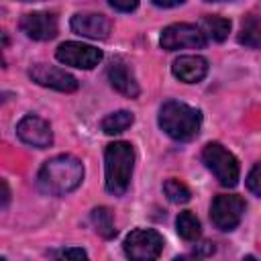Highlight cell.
<instances>
[{
    "label": "cell",
    "instance_id": "6da1fadb",
    "mask_svg": "<svg viewBox=\"0 0 261 261\" xmlns=\"http://www.w3.org/2000/svg\"><path fill=\"white\" fill-rule=\"evenodd\" d=\"M84 179V165L71 155H57L43 163L39 171V186L53 196L73 192Z\"/></svg>",
    "mask_w": 261,
    "mask_h": 261
},
{
    "label": "cell",
    "instance_id": "7a4b0ae2",
    "mask_svg": "<svg viewBox=\"0 0 261 261\" xmlns=\"http://www.w3.org/2000/svg\"><path fill=\"white\" fill-rule=\"evenodd\" d=\"M159 126L175 141H192L202 126V114L198 108L177 100H167L159 110Z\"/></svg>",
    "mask_w": 261,
    "mask_h": 261
},
{
    "label": "cell",
    "instance_id": "3957f363",
    "mask_svg": "<svg viewBox=\"0 0 261 261\" xmlns=\"http://www.w3.org/2000/svg\"><path fill=\"white\" fill-rule=\"evenodd\" d=\"M135 167V151L126 141L110 143L104 151V169H106V190L114 196H122L130 184Z\"/></svg>",
    "mask_w": 261,
    "mask_h": 261
},
{
    "label": "cell",
    "instance_id": "277c9868",
    "mask_svg": "<svg viewBox=\"0 0 261 261\" xmlns=\"http://www.w3.org/2000/svg\"><path fill=\"white\" fill-rule=\"evenodd\" d=\"M202 161L206 163V167L214 173V177L226 186V188H232L237 186L239 181V161L237 157L226 151L220 143H208L204 149H202Z\"/></svg>",
    "mask_w": 261,
    "mask_h": 261
},
{
    "label": "cell",
    "instance_id": "5b68a950",
    "mask_svg": "<svg viewBox=\"0 0 261 261\" xmlns=\"http://www.w3.org/2000/svg\"><path fill=\"white\" fill-rule=\"evenodd\" d=\"M124 253L135 261H151L161 255L163 237L153 228H135L124 239Z\"/></svg>",
    "mask_w": 261,
    "mask_h": 261
},
{
    "label": "cell",
    "instance_id": "8992f818",
    "mask_svg": "<svg viewBox=\"0 0 261 261\" xmlns=\"http://www.w3.org/2000/svg\"><path fill=\"white\" fill-rule=\"evenodd\" d=\"M206 35L202 33L200 27L196 24H188V22H177V24H169L163 29L161 33V47L165 51H177V49H202L206 45Z\"/></svg>",
    "mask_w": 261,
    "mask_h": 261
},
{
    "label": "cell",
    "instance_id": "52a82bcc",
    "mask_svg": "<svg viewBox=\"0 0 261 261\" xmlns=\"http://www.w3.org/2000/svg\"><path fill=\"white\" fill-rule=\"evenodd\" d=\"M245 214V200L234 194H220L212 200L210 220L220 230H232L239 226Z\"/></svg>",
    "mask_w": 261,
    "mask_h": 261
},
{
    "label": "cell",
    "instance_id": "ba28073f",
    "mask_svg": "<svg viewBox=\"0 0 261 261\" xmlns=\"http://www.w3.org/2000/svg\"><path fill=\"white\" fill-rule=\"evenodd\" d=\"M57 61L71 65V67H80V69H92L102 61V51L92 47V45H84V43H75V41H67L61 43L55 51Z\"/></svg>",
    "mask_w": 261,
    "mask_h": 261
},
{
    "label": "cell",
    "instance_id": "9c48e42d",
    "mask_svg": "<svg viewBox=\"0 0 261 261\" xmlns=\"http://www.w3.org/2000/svg\"><path fill=\"white\" fill-rule=\"evenodd\" d=\"M29 75L33 82H37L39 86H45V88H51V90H57V92H75L77 90V80L55 67V65H47V63H37L29 69Z\"/></svg>",
    "mask_w": 261,
    "mask_h": 261
},
{
    "label": "cell",
    "instance_id": "30bf717a",
    "mask_svg": "<svg viewBox=\"0 0 261 261\" xmlns=\"http://www.w3.org/2000/svg\"><path fill=\"white\" fill-rule=\"evenodd\" d=\"M16 135L22 143L35 147V149H47L53 143V133L47 120L35 114H27L16 124Z\"/></svg>",
    "mask_w": 261,
    "mask_h": 261
},
{
    "label": "cell",
    "instance_id": "8fae6325",
    "mask_svg": "<svg viewBox=\"0 0 261 261\" xmlns=\"http://www.w3.org/2000/svg\"><path fill=\"white\" fill-rule=\"evenodd\" d=\"M20 31L35 41H49L57 35V18L51 12H29L18 22Z\"/></svg>",
    "mask_w": 261,
    "mask_h": 261
},
{
    "label": "cell",
    "instance_id": "7c38bea8",
    "mask_svg": "<svg viewBox=\"0 0 261 261\" xmlns=\"http://www.w3.org/2000/svg\"><path fill=\"white\" fill-rule=\"evenodd\" d=\"M110 29H112V22L104 14L82 12L71 16V31L88 39H106L110 35Z\"/></svg>",
    "mask_w": 261,
    "mask_h": 261
},
{
    "label": "cell",
    "instance_id": "4fadbf2b",
    "mask_svg": "<svg viewBox=\"0 0 261 261\" xmlns=\"http://www.w3.org/2000/svg\"><path fill=\"white\" fill-rule=\"evenodd\" d=\"M173 75L186 84H198L208 73V61L200 55H181L171 65Z\"/></svg>",
    "mask_w": 261,
    "mask_h": 261
},
{
    "label": "cell",
    "instance_id": "5bb4252c",
    "mask_svg": "<svg viewBox=\"0 0 261 261\" xmlns=\"http://www.w3.org/2000/svg\"><path fill=\"white\" fill-rule=\"evenodd\" d=\"M108 82L116 92H120L126 98L139 96V84L135 80V73H133L130 65L124 63L122 59H114L108 65Z\"/></svg>",
    "mask_w": 261,
    "mask_h": 261
},
{
    "label": "cell",
    "instance_id": "9a60e30c",
    "mask_svg": "<svg viewBox=\"0 0 261 261\" xmlns=\"http://www.w3.org/2000/svg\"><path fill=\"white\" fill-rule=\"evenodd\" d=\"M200 29L206 35V39H212V41H218L220 43L230 33V20L228 18H222V16H204L200 20Z\"/></svg>",
    "mask_w": 261,
    "mask_h": 261
},
{
    "label": "cell",
    "instance_id": "2e32d148",
    "mask_svg": "<svg viewBox=\"0 0 261 261\" xmlns=\"http://www.w3.org/2000/svg\"><path fill=\"white\" fill-rule=\"evenodd\" d=\"M239 43L245 47L261 49V16H251L239 31Z\"/></svg>",
    "mask_w": 261,
    "mask_h": 261
},
{
    "label": "cell",
    "instance_id": "e0dca14e",
    "mask_svg": "<svg viewBox=\"0 0 261 261\" xmlns=\"http://www.w3.org/2000/svg\"><path fill=\"white\" fill-rule=\"evenodd\" d=\"M92 224L96 228V232L104 239H112L116 234V228H114V216L112 212L106 208V206H98L92 210Z\"/></svg>",
    "mask_w": 261,
    "mask_h": 261
},
{
    "label": "cell",
    "instance_id": "ac0fdd59",
    "mask_svg": "<svg viewBox=\"0 0 261 261\" xmlns=\"http://www.w3.org/2000/svg\"><path fill=\"white\" fill-rule=\"evenodd\" d=\"M133 120H135V116L128 110H118V112H112L102 118V130L106 135H118V133L126 130L133 124Z\"/></svg>",
    "mask_w": 261,
    "mask_h": 261
},
{
    "label": "cell",
    "instance_id": "d6986e66",
    "mask_svg": "<svg viewBox=\"0 0 261 261\" xmlns=\"http://www.w3.org/2000/svg\"><path fill=\"white\" fill-rule=\"evenodd\" d=\"M175 226H177V234L184 241H196L200 237V220L190 210L179 212V216L175 220Z\"/></svg>",
    "mask_w": 261,
    "mask_h": 261
},
{
    "label": "cell",
    "instance_id": "ffe728a7",
    "mask_svg": "<svg viewBox=\"0 0 261 261\" xmlns=\"http://www.w3.org/2000/svg\"><path fill=\"white\" fill-rule=\"evenodd\" d=\"M163 192H165L167 200L173 202V204H186V202H190V198H192L190 188H188L186 184H181L179 179H173V177H171V179H165Z\"/></svg>",
    "mask_w": 261,
    "mask_h": 261
},
{
    "label": "cell",
    "instance_id": "44dd1931",
    "mask_svg": "<svg viewBox=\"0 0 261 261\" xmlns=\"http://www.w3.org/2000/svg\"><path fill=\"white\" fill-rule=\"evenodd\" d=\"M247 188L251 194H255L257 198H261V161L253 165V169L247 175Z\"/></svg>",
    "mask_w": 261,
    "mask_h": 261
},
{
    "label": "cell",
    "instance_id": "7402d4cb",
    "mask_svg": "<svg viewBox=\"0 0 261 261\" xmlns=\"http://www.w3.org/2000/svg\"><path fill=\"white\" fill-rule=\"evenodd\" d=\"M108 4L118 12H133L139 6V0H108Z\"/></svg>",
    "mask_w": 261,
    "mask_h": 261
},
{
    "label": "cell",
    "instance_id": "603a6c76",
    "mask_svg": "<svg viewBox=\"0 0 261 261\" xmlns=\"http://www.w3.org/2000/svg\"><path fill=\"white\" fill-rule=\"evenodd\" d=\"M57 257H63V259H86L88 253L84 249H77V247H69V249H63L59 253H55Z\"/></svg>",
    "mask_w": 261,
    "mask_h": 261
},
{
    "label": "cell",
    "instance_id": "cb8c5ba5",
    "mask_svg": "<svg viewBox=\"0 0 261 261\" xmlns=\"http://www.w3.org/2000/svg\"><path fill=\"white\" fill-rule=\"evenodd\" d=\"M214 253V245L212 243H202L196 251H194V255L196 257H202V255H212Z\"/></svg>",
    "mask_w": 261,
    "mask_h": 261
},
{
    "label": "cell",
    "instance_id": "d4e9b609",
    "mask_svg": "<svg viewBox=\"0 0 261 261\" xmlns=\"http://www.w3.org/2000/svg\"><path fill=\"white\" fill-rule=\"evenodd\" d=\"M0 184H2V208H6L8 206V200H10V190H8L6 179H2Z\"/></svg>",
    "mask_w": 261,
    "mask_h": 261
},
{
    "label": "cell",
    "instance_id": "484cf974",
    "mask_svg": "<svg viewBox=\"0 0 261 261\" xmlns=\"http://www.w3.org/2000/svg\"><path fill=\"white\" fill-rule=\"evenodd\" d=\"M184 0H153V4H157V6H161V8H171V6H177V4H181Z\"/></svg>",
    "mask_w": 261,
    "mask_h": 261
},
{
    "label": "cell",
    "instance_id": "4316f807",
    "mask_svg": "<svg viewBox=\"0 0 261 261\" xmlns=\"http://www.w3.org/2000/svg\"><path fill=\"white\" fill-rule=\"evenodd\" d=\"M208 2H222V0H208Z\"/></svg>",
    "mask_w": 261,
    "mask_h": 261
},
{
    "label": "cell",
    "instance_id": "83f0119b",
    "mask_svg": "<svg viewBox=\"0 0 261 261\" xmlns=\"http://www.w3.org/2000/svg\"><path fill=\"white\" fill-rule=\"evenodd\" d=\"M24 2H29V0H24Z\"/></svg>",
    "mask_w": 261,
    "mask_h": 261
}]
</instances>
